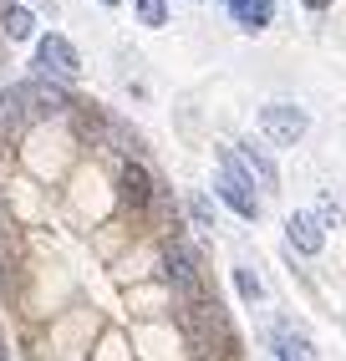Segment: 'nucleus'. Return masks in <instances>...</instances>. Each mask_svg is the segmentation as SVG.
<instances>
[{"label": "nucleus", "instance_id": "nucleus-17", "mask_svg": "<svg viewBox=\"0 0 346 361\" xmlns=\"http://www.w3.org/2000/svg\"><path fill=\"white\" fill-rule=\"evenodd\" d=\"M199 361H234V356H199Z\"/></svg>", "mask_w": 346, "mask_h": 361}, {"label": "nucleus", "instance_id": "nucleus-15", "mask_svg": "<svg viewBox=\"0 0 346 361\" xmlns=\"http://www.w3.org/2000/svg\"><path fill=\"white\" fill-rule=\"evenodd\" d=\"M189 214H193V224H214V204H209L204 194H193V199H189Z\"/></svg>", "mask_w": 346, "mask_h": 361}, {"label": "nucleus", "instance_id": "nucleus-16", "mask_svg": "<svg viewBox=\"0 0 346 361\" xmlns=\"http://www.w3.org/2000/svg\"><path fill=\"white\" fill-rule=\"evenodd\" d=\"M306 6H311V11H326V6H331V0H306Z\"/></svg>", "mask_w": 346, "mask_h": 361}, {"label": "nucleus", "instance_id": "nucleus-2", "mask_svg": "<svg viewBox=\"0 0 346 361\" xmlns=\"http://www.w3.org/2000/svg\"><path fill=\"white\" fill-rule=\"evenodd\" d=\"M214 194L225 199L239 219H260V194H255V178L244 173V163L234 148H219V178H214Z\"/></svg>", "mask_w": 346, "mask_h": 361}, {"label": "nucleus", "instance_id": "nucleus-18", "mask_svg": "<svg viewBox=\"0 0 346 361\" xmlns=\"http://www.w3.org/2000/svg\"><path fill=\"white\" fill-rule=\"evenodd\" d=\"M97 6H122V0H97Z\"/></svg>", "mask_w": 346, "mask_h": 361}, {"label": "nucleus", "instance_id": "nucleus-3", "mask_svg": "<svg viewBox=\"0 0 346 361\" xmlns=\"http://www.w3.org/2000/svg\"><path fill=\"white\" fill-rule=\"evenodd\" d=\"M260 133L270 142H280V148H295V142L311 133V117H306V107H295V102H265L260 107Z\"/></svg>", "mask_w": 346, "mask_h": 361}, {"label": "nucleus", "instance_id": "nucleus-13", "mask_svg": "<svg viewBox=\"0 0 346 361\" xmlns=\"http://www.w3.org/2000/svg\"><path fill=\"white\" fill-rule=\"evenodd\" d=\"M133 11H138V20H143L148 31L168 26V0H133Z\"/></svg>", "mask_w": 346, "mask_h": 361}, {"label": "nucleus", "instance_id": "nucleus-6", "mask_svg": "<svg viewBox=\"0 0 346 361\" xmlns=\"http://www.w3.org/2000/svg\"><path fill=\"white\" fill-rule=\"evenodd\" d=\"M117 183H122V199H128L138 214H148L153 209V199H158V188H153V173L138 163V158H128L122 163V173H117Z\"/></svg>", "mask_w": 346, "mask_h": 361}, {"label": "nucleus", "instance_id": "nucleus-14", "mask_svg": "<svg viewBox=\"0 0 346 361\" xmlns=\"http://www.w3.org/2000/svg\"><path fill=\"white\" fill-rule=\"evenodd\" d=\"M234 290H239L244 300H250V305H255V300H265V285H260V275H255V270H244V264L234 270Z\"/></svg>", "mask_w": 346, "mask_h": 361}, {"label": "nucleus", "instance_id": "nucleus-4", "mask_svg": "<svg viewBox=\"0 0 346 361\" xmlns=\"http://www.w3.org/2000/svg\"><path fill=\"white\" fill-rule=\"evenodd\" d=\"M36 66H41V77L77 82V71H82V56H77V46H71L61 31H46V36L36 41Z\"/></svg>", "mask_w": 346, "mask_h": 361}, {"label": "nucleus", "instance_id": "nucleus-11", "mask_svg": "<svg viewBox=\"0 0 346 361\" xmlns=\"http://www.w3.org/2000/svg\"><path fill=\"white\" fill-rule=\"evenodd\" d=\"M0 36H6V41L36 36V16H31L26 6H16V0H6V6H0Z\"/></svg>", "mask_w": 346, "mask_h": 361}, {"label": "nucleus", "instance_id": "nucleus-19", "mask_svg": "<svg viewBox=\"0 0 346 361\" xmlns=\"http://www.w3.org/2000/svg\"><path fill=\"white\" fill-rule=\"evenodd\" d=\"M0 361H11V351H6V346H0Z\"/></svg>", "mask_w": 346, "mask_h": 361}, {"label": "nucleus", "instance_id": "nucleus-5", "mask_svg": "<svg viewBox=\"0 0 346 361\" xmlns=\"http://www.w3.org/2000/svg\"><path fill=\"white\" fill-rule=\"evenodd\" d=\"M20 97H26V112L31 117H61V112H71V92L56 87V82H46V77L20 82Z\"/></svg>", "mask_w": 346, "mask_h": 361}, {"label": "nucleus", "instance_id": "nucleus-1", "mask_svg": "<svg viewBox=\"0 0 346 361\" xmlns=\"http://www.w3.org/2000/svg\"><path fill=\"white\" fill-rule=\"evenodd\" d=\"M163 280L173 285V300H179V310H193V305L209 300L204 270H199V259H193L189 245H168V250H163Z\"/></svg>", "mask_w": 346, "mask_h": 361}, {"label": "nucleus", "instance_id": "nucleus-12", "mask_svg": "<svg viewBox=\"0 0 346 361\" xmlns=\"http://www.w3.org/2000/svg\"><path fill=\"white\" fill-rule=\"evenodd\" d=\"M270 341H275V361H316L311 346H306V336L290 331V326H275V331H270Z\"/></svg>", "mask_w": 346, "mask_h": 361}, {"label": "nucleus", "instance_id": "nucleus-10", "mask_svg": "<svg viewBox=\"0 0 346 361\" xmlns=\"http://www.w3.org/2000/svg\"><path fill=\"white\" fill-rule=\"evenodd\" d=\"M26 97H20V87H0V142H11V133L26 128Z\"/></svg>", "mask_w": 346, "mask_h": 361}, {"label": "nucleus", "instance_id": "nucleus-9", "mask_svg": "<svg viewBox=\"0 0 346 361\" xmlns=\"http://www.w3.org/2000/svg\"><path fill=\"white\" fill-rule=\"evenodd\" d=\"M239 163H244V173H250L260 188H280V173H275V158H270L265 148H260V142H239Z\"/></svg>", "mask_w": 346, "mask_h": 361}, {"label": "nucleus", "instance_id": "nucleus-8", "mask_svg": "<svg viewBox=\"0 0 346 361\" xmlns=\"http://www.w3.org/2000/svg\"><path fill=\"white\" fill-rule=\"evenodd\" d=\"M225 11L239 31H265L275 20V0H225Z\"/></svg>", "mask_w": 346, "mask_h": 361}, {"label": "nucleus", "instance_id": "nucleus-7", "mask_svg": "<svg viewBox=\"0 0 346 361\" xmlns=\"http://www.w3.org/2000/svg\"><path fill=\"white\" fill-rule=\"evenodd\" d=\"M285 245H290L295 255L316 259L321 245H326V229L316 224V214H290V219H285Z\"/></svg>", "mask_w": 346, "mask_h": 361}]
</instances>
